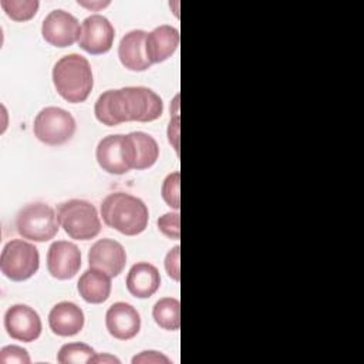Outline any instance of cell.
<instances>
[{
	"label": "cell",
	"mask_w": 364,
	"mask_h": 364,
	"mask_svg": "<svg viewBox=\"0 0 364 364\" xmlns=\"http://www.w3.org/2000/svg\"><path fill=\"white\" fill-rule=\"evenodd\" d=\"M179 186H181V173L179 171L171 172L169 175H166V178L162 182V188H161V195L162 199L165 200V203L178 210L181 208V192H179Z\"/></svg>",
	"instance_id": "cb8c5ba5"
},
{
	"label": "cell",
	"mask_w": 364,
	"mask_h": 364,
	"mask_svg": "<svg viewBox=\"0 0 364 364\" xmlns=\"http://www.w3.org/2000/svg\"><path fill=\"white\" fill-rule=\"evenodd\" d=\"M0 6L11 20L27 21L37 14L40 3L37 0H1Z\"/></svg>",
	"instance_id": "603a6c76"
},
{
	"label": "cell",
	"mask_w": 364,
	"mask_h": 364,
	"mask_svg": "<svg viewBox=\"0 0 364 364\" xmlns=\"http://www.w3.org/2000/svg\"><path fill=\"white\" fill-rule=\"evenodd\" d=\"M77 290L84 301L101 304L107 301L111 294V276L102 270L90 267L80 276Z\"/></svg>",
	"instance_id": "ffe728a7"
},
{
	"label": "cell",
	"mask_w": 364,
	"mask_h": 364,
	"mask_svg": "<svg viewBox=\"0 0 364 364\" xmlns=\"http://www.w3.org/2000/svg\"><path fill=\"white\" fill-rule=\"evenodd\" d=\"M43 38L58 48H65L78 41L81 27L78 20L68 11L57 9L50 11L41 24Z\"/></svg>",
	"instance_id": "ba28073f"
},
{
	"label": "cell",
	"mask_w": 364,
	"mask_h": 364,
	"mask_svg": "<svg viewBox=\"0 0 364 364\" xmlns=\"http://www.w3.org/2000/svg\"><path fill=\"white\" fill-rule=\"evenodd\" d=\"M122 136L121 134H112L104 136L95 151V158L100 168L111 175H124L129 172L122 154Z\"/></svg>",
	"instance_id": "d6986e66"
},
{
	"label": "cell",
	"mask_w": 364,
	"mask_h": 364,
	"mask_svg": "<svg viewBox=\"0 0 364 364\" xmlns=\"http://www.w3.org/2000/svg\"><path fill=\"white\" fill-rule=\"evenodd\" d=\"M152 318L168 331H176L181 326V303L175 297H162L152 307Z\"/></svg>",
	"instance_id": "44dd1931"
},
{
	"label": "cell",
	"mask_w": 364,
	"mask_h": 364,
	"mask_svg": "<svg viewBox=\"0 0 364 364\" xmlns=\"http://www.w3.org/2000/svg\"><path fill=\"white\" fill-rule=\"evenodd\" d=\"M7 334L18 341L31 343L41 334L43 324L38 313L27 304H13L4 314Z\"/></svg>",
	"instance_id": "8fae6325"
},
{
	"label": "cell",
	"mask_w": 364,
	"mask_h": 364,
	"mask_svg": "<svg viewBox=\"0 0 364 364\" xmlns=\"http://www.w3.org/2000/svg\"><path fill=\"white\" fill-rule=\"evenodd\" d=\"M60 223L54 209L44 202H33L23 206L16 216V229L23 239L47 242L58 232Z\"/></svg>",
	"instance_id": "5b68a950"
},
{
	"label": "cell",
	"mask_w": 364,
	"mask_h": 364,
	"mask_svg": "<svg viewBox=\"0 0 364 364\" xmlns=\"http://www.w3.org/2000/svg\"><path fill=\"white\" fill-rule=\"evenodd\" d=\"M115 38V30L111 21L101 14H91L81 24L78 46L92 55L105 54L111 50Z\"/></svg>",
	"instance_id": "9c48e42d"
},
{
	"label": "cell",
	"mask_w": 364,
	"mask_h": 364,
	"mask_svg": "<svg viewBox=\"0 0 364 364\" xmlns=\"http://www.w3.org/2000/svg\"><path fill=\"white\" fill-rule=\"evenodd\" d=\"M95 355V350L85 343H67L57 354L60 364H85Z\"/></svg>",
	"instance_id": "7402d4cb"
},
{
	"label": "cell",
	"mask_w": 364,
	"mask_h": 364,
	"mask_svg": "<svg viewBox=\"0 0 364 364\" xmlns=\"http://www.w3.org/2000/svg\"><path fill=\"white\" fill-rule=\"evenodd\" d=\"M74 117L60 107H46L34 118L33 132L36 138L50 146L68 142L75 134Z\"/></svg>",
	"instance_id": "52a82bcc"
},
{
	"label": "cell",
	"mask_w": 364,
	"mask_h": 364,
	"mask_svg": "<svg viewBox=\"0 0 364 364\" xmlns=\"http://www.w3.org/2000/svg\"><path fill=\"white\" fill-rule=\"evenodd\" d=\"M179 256H181V247L179 245L173 246L165 256V270L171 279L175 282H179L181 277V269H179Z\"/></svg>",
	"instance_id": "4316f807"
},
{
	"label": "cell",
	"mask_w": 364,
	"mask_h": 364,
	"mask_svg": "<svg viewBox=\"0 0 364 364\" xmlns=\"http://www.w3.org/2000/svg\"><path fill=\"white\" fill-rule=\"evenodd\" d=\"M101 216L108 228L125 236H136L146 229L149 210L142 199L131 193L114 192L102 200Z\"/></svg>",
	"instance_id": "7a4b0ae2"
},
{
	"label": "cell",
	"mask_w": 364,
	"mask_h": 364,
	"mask_svg": "<svg viewBox=\"0 0 364 364\" xmlns=\"http://www.w3.org/2000/svg\"><path fill=\"white\" fill-rule=\"evenodd\" d=\"M179 46V31L168 24L155 27L152 31L146 33L145 38V53L151 64H158L176 51Z\"/></svg>",
	"instance_id": "2e32d148"
},
{
	"label": "cell",
	"mask_w": 364,
	"mask_h": 364,
	"mask_svg": "<svg viewBox=\"0 0 364 364\" xmlns=\"http://www.w3.org/2000/svg\"><path fill=\"white\" fill-rule=\"evenodd\" d=\"M53 84L67 102H84L92 91L94 75L90 61L80 54H67L53 67Z\"/></svg>",
	"instance_id": "3957f363"
},
{
	"label": "cell",
	"mask_w": 364,
	"mask_h": 364,
	"mask_svg": "<svg viewBox=\"0 0 364 364\" xmlns=\"http://www.w3.org/2000/svg\"><path fill=\"white\" fill-rule=\"evenodd\" d=\"M127 263V252L124 246L109 237L97 240L88 250L90 267L98 269L111 277L119 276Z\"/></svg>",
	"instance_id": "4fadbf2b"
},
{
	"label": "cell",
	"mask_w": 364,
	"mask_h": 364,
	"mask_svg": "<svg viewBox=\"0 0 364 364\" xmlns=\"http://www.w3.org/2000/svg\"><path fill=\"white\" fill-rule=\"evenodd\" d=\"M81 267V250L67 240H55L47 252V270L58 280L73 279Z\"/></svg>",
	"instance_id": "7c38bea8"
},
{
	"label": "cell",
	"mask_w": 364,
	"mask_h": 364,
	"mask_svg": "<svg viewBox=\"0 0 364 364\" xmlns=\"http://www.w3.org/2000/svg\"><path fill=\"white\" fill-rule=\"evenodd\" d=\"M78 4H81V6H84V7H90V9H92V7H95V6H98V7H104V6H108L109 3L107 1V3H81V1H78Z\"/></svg>",
	"instance_id": "4dcf8cb0"
},
{
	"label": "cell",
	"mask_w": 364,
	"mask_h": 364,
	"mask_svg": "<svg viewBox=\"0 0 364 364\" xmlns=\"http://www.w3.org/2000/svg\"><path fill=\"white\" fill-rule=\"evenodd\" d=\"M31 358L20 346H6L0 350V364H30Z\"/></svg>",
	"instance_id": "484cf974"
},
{
	"label": "cell",
	"mask_w": 364,
	"mask_h": 364,
	"mask_svg": "<svg viewBox=\"0 0 364 364\" xmlns=\"http://www.w3.org/2000/svg\"><path fill=\"white\" fill-rule=\"evenodd\" d=\"M105 327L114 338L131 340L141 330V316L132 304L117 301L105 313Z\"/></svg>",
	"instance_id": "5bb4252c"
},
{
	"label": "cell",
	"mask_w": 364,
	"mask_h": 364,
	"mask_svg": "<svg viewBox=\"0 0 364 364\" xmlns=\"http://www.w3.org/2000/svg\"><path fill=\"white\" fill-rule=\"evenodd\" d=\"M84 311L73 301H60L48 313L50 330L60 337L78 334L84 327Z\"/></svg>",
	"instance_id": "9a60e30c"
},
{
	"label": "cell",
	"mask_w": 364,
	"mask_h": 364,
	"mask_svg": "<svg viewBox=\"0 0 364 364\" xmlns=\"http://www.w3.org/2000/svg\"><path fill=\"white\" fill-rule=\"evenodd\" d=\"M57 218L64 232L75 240H90L98 236L101 220L95 206L84 199H70L58 206Z\"/></svg>",
	"instance_id": "277c9868"
},
{
	"label": "cell",
	"mask_w": 364,
	"mask_h": 364,
	"mask_svg": "<svg viewBox=\"0 0 364 364\" xmlns=\"http://www.w3.org/2000/svg\"><path fill=\"white\" fill-rule=\"evenodd\" d=\"M162 112V98L142 85L108 90L97 98L94 105L97 121L107 127L129 121L151 122L158 119Z\"/></svg>",
	"instance_id": "6da1fadb"
},
{
	"label": "cell",
	"mask_w": 364,
	"mask_h": 364,
	"mask_svg": "<svg viewBox=\"0 0 364 364\" xmlns=\"http://www.w3.org/2000/svg\"><path fill=\"white\" fill-rule=\"evenodd\" d=\"M40 267L38 249L26 240L13 239L1 250V273L13 282H24L33 277Z\"/></svg>",
	"instance_id": "8992f818"
},
{
	"label": "cell",
	"mask_w": 364,
	"mask_h": 364,
	"mask_svg": "<svg viewBox=\"0 0 364 364\" xmlns=\"http://www.w3.org/2000/svg\"><path fill=\"white\" fill-rule=\"evenodd\" d=\"M179 216L181 215L178 212H168L159 216V219L156 220L159 232L172 240H178L181 237Z\"/></svg>",
	"instance_id": "d4e9b609"
},
{
	"label": "cell",
	"mask_w": 364,
	"mask_h": 364,
	"mask_svg": "<svg viewBox=\"0 0 364 364\" xmlns=\"http://www.w3.org/2000/svg\"><path fill=\"white\" fill-rule=\"evenodd\" d=\"M146 31L131 30L119 41L118 58L121 64L129 71H145L152 64L146 58L145 53Z\"/></svg>",
	"instance_id": "e0dca14e"
},
{
	"label": "cell",
	"mask_w": 364,
	"mask_h": 364,
	"mask_svg": "<svg viewBox=\"0 0 364 364\" xmlns=\"http://www.w3.org/2000/svg\"><path fill=\"white\" fill-rule=\"evenodd\" d=\"M125 284L127 290L134 297L149 299L161 286L159 270L148 262H138L129 269Z\"/></svg>",
	"instance_id": "ac0fdd59"
},
{
	"label": "cell",
	"mask_w": 364,
	"mask_h": 364,
	"mask_svg": "<svg viewBox=\"0 0 364 364\" xmlns=\"http://www.w3.org/2000/svg\"><path fill=\"white\" fill-rule=\"evenodd\" d=\"M168 141L178 154L179 152V115H178V112H175V115L169 121Z\"/></svg>",
	"instance_id": "f1b7e54d"
},
{
	"label": "cell",
	"mask_w": 364,
	"mask_h": 364,
	"mask_svg": "<svg viewBox=\"0 0 364 364\" xmlns=\"http://www.w3.org/2000/svg\"><path fill=\"white\" fill-rule=\"evenodd\" d=\"M132 364H171V358L159 351L146 350L134 355Z\"/></svg>",
	"instance_id": "83f0119b"
},
{
	"label": "cell",
	"mask_w": 364,
	"mask_h": 364,
	"mask_svg": "<svg viewBox=\"0 0 364 364\" xmlns=\"http://www.w3.org/2000/svg\"><path fill=\"white\" fill-rule=\"evenodd\" d=\"M122 154L129 171H142L155 165L159 158V146L149 134L135 131L122 136Z\"/></svg>",
	"instance_id": "30bf717a"
},
{
	"label": "cell",
	"mask_w": 364,
	"mask_h": 364,
	"mask_svg": "<svg viewBox=\"0 0 364 364\" xmlns=\"http://www.w3.org/2000/svg\"><path fill=\"white\" fill-rule=\"evenodd\" d=\"M90 363H102V364H119L121 361H119V358H117L115 355H111V354H108V353H102V354H97L95 353V355L90 360Z\"/></svg>",
	"instance_id": "f546056e"
}]
</instances>
